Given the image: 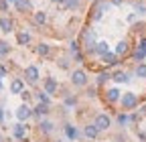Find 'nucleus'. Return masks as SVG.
<instances>
[{"label":"nucleus","mask_w":146,"mask_h":142,"mask_svg":"<svg viewBox=\"0 0 146 142\" xmlns=\"http://www.w3.org/2000/svg\"><path fill=\"white\" fill-rule=\"evenodd\" d=\"M120 104H122V108H124L126 112H130V110H134L136 106H138V98H136L134 92H126V94H122Z\"/></svg>","instance_id":"nucleus-2"},{"label":"nucleus","mask_w":146,"mask_h":142,"mask_svg":"<svg viewBox=\"0 0 146 142\" xmlns=\"http://www.w3.org/2000/svg\"><path fill=\"white\" fill-rule=\"evenodd\" d=\"M122 98V92L118 90V87H110V90L106 92V100L110 102V104H114V102H118Z\"/></svg>","instance_id":"nucleus-12"},{"label":"nucleus","mask_w":146,"mask_h":142,"mask_svg":"<svg viewBox=\"0 0 146 142\" xmlns=\"http://www.w3.org/2000/svg\"><path fill=\"white\" fill-rule=\"evenodd\" d=\"M79 4H81L79 0H67V4H65V6H67L69 10H77V8H79Z\"/></svg>","instance_id":"nucleus-33"},{"label":"nucleus","mask_w":146,"mask_h":142,"mask_svg":"<svg viewBox=\"0 0 146 142\" xmlns=\"http://www.w3.org/2000/svg\"><path fill=\"white\" fill-rule=\"evenodd\" d=\"M14 6L18 12H29L33 6H31V0H14Z\"/></svg>","instance_id":"nucleus-17"},{"label":"nucleus","mask_w":146,"mask_h":142,"mask_svg":"<svg viewBox=\"0 0 146 142\" xmlns=\"http://www.w3.org/2000/svg\"><path fill=\"white\" fill-rule=\"evenodd\" d=\"M128 49H130V47H128V41H120L118 45H116V55L120 57V55H124V53H128Z\"/></svg>","instance_id":"nucleus-23"},{"label":"nucleus","mask_w":146,"mask_h":142,"mask_svg":"<svg viewBox=\"0 0 146 142\" xmlns=\"http://www.w3.org/2000/svg\"><path fill=\"white\" fill-rule=\"evenodd\" d=\"M94 124L98 126L100 132H104V130H110V126H112V118H110L108 114H98L96 120H94Z\"/></svg>","instance_id":"nucleus-4"},{"label":"nucleus","mask_w":146,"mask_h":142,"mask_svg":"<svg viewBox=\"0 0 146 142\" xmlns=\"http://www.w3.org/2000/svg\"><path fill=\"white\" fill-rule=\"evenodd\" d=\"M71 83H73V85H77V87L87 85V73H85L83 69H75V71H71Z\"/></svg>","instance_id":"nucleus-3"},{"label":"nucleus","mask_w":146,"mask_h":142,"mask_svg":"<svg viewBox=\"0 0 146 142\" xmlns=\"http://www.w3.org/2000/svg\"><path fill=\"white\" fill-rule=\"evenodd\" d=\"M108 51H110V45H108V41H100V43L96 45V51H94V53H98V55L102 57V55H106Z\"/></svg>","instance_id":"nucleus-19"},{"label":"nucleus","mask_w":146,"mask_h":142,"mask_svg":"<svg viewBox=\"0 0 146 142\" xmlns=\"http://www.w3.org/2000/svg\"><path fill=\"white\" fill-rule=\"evenodd\" d=\"M59 142H61V140H59Z\"/></svg>","instance_id":"nucleus-43"},{"label":"nucleus","mask_w":146,"mask_h":142,"mask_svg":"<svg viewBox=\"0 0 146 142\" xmlns=\"http://www.w3.org/2000/svg\"><path fill=\"white\" fill-rule=\"evenodd\" d=\"M39 130H41L43 134H51V132L55 130V124L49 122V120H41V122H39Z\"/></svg>","instance_id":"nucleus-16"},{"label":"nucleus","mask_w":146,"mask_h":142,"mask_svg":"<svg viewBox=\"0 0 146 142\" xmlns=\"http://www.w3.org/2000/svg\"><path fill=\"white\" fill-rule=\"evenodd\" d=\"M47 114H49V104H43V102H39V106L33 110V116H36V118H43Z\"/></svg>","instance_id":"nucleus-14"},{"label":"nucleus","mask_w":146,"mask_h":142,"mask_svg":"<svg viewBox=\"0 0 146 142\" xmlns=\"http://www.w3.org/2000/svg\"><path fill=\"white\" fill-rule=\"evenodd\" d=\"M29 118H33V110L29 108L27 104L18 106V108H16V120H18V122H27Z\"/></svg>","instance_id":"nucleus-5"},{"label":"nucleus","mask_w":146,"mask_h":142,"mask_svg":"<svg viewBox=\"0 0 146 142\" xmlns=\"http://www.w3.org/2000/svg\"><path fill=\"white\" fill-rule=\"evenodd\" d=\"M87 98H96V87H87Z\"/></svg>","instance_id":"nucleus-35"},{"label":"nucleus","mask_w":146,"mask_h":142,"mask_svg":"<svg viewBox=\"0 0 146 142\" xmlns=\"http://www.w3.org/2000/svg\"><path fill=\"white\" fill-rule=\"evenodd\" d=\"M2 122H4V110L0 108V124H2Z\"/></svg>","instance_id":"nucleus-39"},{"label":"nucleus","mask_w":146,"mask_h":142,"mask_svg":"<svg viewBox=\"0 0 146 142\" xmlns=\"http://www.w3.org/2000/svg\"><path fill=\"white\" fill-rule=\"evenodd\" d=\"M118 61H120V57L116 55V53H106V55H102V63L104 65H110V67H112V65H118Z\"/></svg>","instance_id":"nucleus-11"},{"label":"nucleus","mask_w":146,"mask_h":142,"mask_svg":"<svg viewBox=\"0 0 146 142\" xmlns=\"http://www.w3.org/2000/svg\"><path fill=\"white\" fill-rule=\"evenodd\" d=\"M112 79H114L116 83H128V81H130V73H128V71L118 69V71H114V73H112Z\"/></svg>","instance_id":"nucleus-10"},{"label":"nucleus","mask_w":146,"mask_h":142,"mask_svg":"<svg viewBox=\"0 0 146 142\" xmlns=\"http://www.w3.org/2000/svg\"><path fill=\"white\" fill-rule=\"evenodd\" d=\"M134 73H136V77L146 79V65H144V63H140V65L136 67V71H134Z\"/></svg>","instance_id":"nucleus-29"},{"label":"nucleus","mask_w":146,"mask_h":142,"mask_svg":"<svg viewBox=\"0 0 146 142\" xmlns=\"http://www.w3.org/2000/svg\"><path fill=\"white\" fill-rule=\"evenodd\" d=\"M65 134H67L69 140H77L79 138V130L75 126H65Z\"/></svg>","instance_id":"nucleus-20"},{"label":"nucleus","mask_w":146,"mask_h":142,"mask_svg":"<svg viewBox=\"0 0 146 142\" xmlns=\"http://www.w3.org/2000/svg\"><path fill=\"white\" fill-rule=\"evenodd\" d=\"M8 2H14V0H8Z\"/></svg>","instance_id":"nucleus-42"},{"label":"nucleus","mask_w":146,"mask_h":142,"mask_svg":"<svg viewBox=\"0 0 146 142\" xmlns=\"http://www.w3.org/2000/svg\"><path fill=\"white\" fill-rule=\"evenodd\" d=\"M112 2H114V4H122V0H112Z\"/></svg>","instance_id":"nucleus-40"},{"label":"nucleus","mask_w":146,"mask_h":142,"mask_svg":"<svg viewBox=\"0 0 146 142\" xmlns=\"http://www.w3.org/2000/svg\"><path fill=\"white\" fill-rule=\"evenodd\" d=\"M128 122H132V116H128V114H120L118 116V124H120V126H126Z\"/></svg>","instance_id":"nucleus-30"},{"label":"nucleus","mask_w":146,"mask_h":142,"mask_svg":"<svg viewBox=\"0 0 146 142\" xmlns=\"http://www.w3.org/2000/svg\"><path fill=\"white\" fill-rule=\"evenodd\" d=\"M67 65H69L67 59H59V67H67Z\"/></svg>","instance_id":"nucleus-36"},{"label":"nucleus","mask_w":146,"mask_h":142,"mask_svg":"<svg viewBox=\"0 0 146 142\" xmlns=\"http://www.w3.org/2000/svg\"><path fill=\"white\" fill-rule=\"evenodd\" d=\"M134 12L136 14H144L146 12V0H134Z\"/></svg>","instance_id":"nucleus-22"},{"label":"nucleus","mask_w":146,"mask_h":142,"mask_svg":"<svg viewBox=\"0 0 146 142\" xmlns=\"http://www.w3.org/2000/svg\"><path fill=\"white\" fill-rule=\"evenodd\" d=\"M108 79H112V73H108V71H102V73L98 75V85H102V83H106Z\"/></svg>","instance_id":"nucleus-28"},{"label":"nucleus","mask_w":146,"mask_h":142,"mask_svg":"<svg viewBox=\"0 0 146 142\" xmlns=\"http://www.w3.org/2000/svg\"><path fill=\"white\" fill-rule=\"evenodd\" d=\"M36 53H39V55H41V57H47V55H49V53H51V47H49L47 43H41L39 47H36Z\"/></svg>","instance_id":"nucleus-26"},{"label":"nucleus","mask_w":146,"mask_h":142,"mask_svg":"<svg viewBox=\"0 0 146 142\" xmlns=\"http://www.w3.org/2000/svg\"><path fill=\"white\" fill-rule=\"evenodd\" d=\"M81 45H83V49H85L87 53H94V51H96L98 41H96V35H94V31H91V29H85V31L81 33Z\"/></svg>","instance_id":"nucleus-1"},{"label":"nucleus","mask_w":146,"mask_h":142,"mask_svg":"<svg viewBox=\"0 0 146 142\" xmlns=\"http://www.w3.org/2000/svg\"><path fill=\"white\" fill-rule=\"evenodd\" d=\"M0 29H2V33H12V29H14V21L8 19V16H2V19H0Z\"/></svg>","instance_id":"nucleus-13"},{"label":"nucleus","mask_w":146,"mask_h":142,"mask_svg":"<svg viewBox=\"0 0 146 142\" xmlns=\"http://www.w3.org/2000/svg\"><path fill=\"white\" fill-rule=\"evenodd\" d=\"M10 53V45L6 41H0V57H6Z\"/></svg>","instance_id":"nucleus-27"},{"label":"nucleus","mask_w":146,"mask_h":142,"mask_svg":"<svg viewBox=\"0 0 146 142\" xmlns=\"http://www.w3.org/2000/svg\"><path fill=\"white\" fill-rule=\"evenodd\" d=\"M108 6H110V4H106V2H102V4H98V8L94 10V12H96V14H94V19H96V21H100V19H102V16H104V10H108Z\"/></svg>","instance_id":"nucleus-25"},{"label":"nucleus","mask_w":146,"mask_h":142,"mask_svg":"<svg viewBox=\"0 0 146 142\" xmlns=\"http://www.w3.org/2000/svg\"><path fill=\"white\" fill-rule=\"evenodd\" d=\"M16 41H18V45H29L31 43V35L27 31H21V33L16 35Z\"/></svg>","instance_id":"nucleus-21"},{"label":"nucleus","mask_w":146,"mask_h":142,"mask_svg":"<svg viewBox=\"0 0 146 142\" xmlns=\"http://www.w3.org/2000/svg\"><path fill=\"white\" fill-rule=\"evenodd\" d=\"M4 75H6V69H4V67H2V65H0V79H2V77H4Z\"/></svg>","instance_id":"nucleus-37"},{"label":"nucleus","mask_w":146,"mask_h":142,"mask_svg":"<svg viewBox=\"0 0 146 142\" xmlns=\"http://www.w3.org/2000/svg\"><path fill=\"white\" fill-rule=\"evenodd\" d=\"M53 2H55V4H63V6H65V4H67V0H53Z\"/></svg>","instance_id":"nucleus-38"},{"label":"nucleus","mask_w":146,"mask_h":142,"mask_svg":"<svg viewBox=\"0 0 146 142\" xmlns=\"http://www.w3.org/2000/svg\"><path fill=\"white\" fill-rule=\"evenodd\" d=\"M25 134H27V126H25V124H23V122H18V124H16V126L12 128V136H14V138H18V140H21V138H25Z\"/></svg>","instance_id":"nucleus-15"},{"label":"nucleus","mask_w":146,"mask_h":142,"mask_svg":"<svg viewBox=\"0 0 146 142\" xmlns=\"http://www.w3.org/2000/svg\"><path fill=\"white\" fill-rule=\"evenodd\" d=\"M75 104H77V98L75 96H65V106H67V108H73Z\"/></svg>","instance_id":"nucleus-32"},{"label":"nucleus","mask_w":146,"mask_h":142,"mask_svg":"<svg viewBox=\"0 0 146 142\" xmlns=\"http://www.w3.org/2000/svg\"><path fill=\"white\" fill-rule=\"evenodd\" d=\"M25 75H27V79L31 83H36V81H39V69H36V65H29L25 69Z\"/></svg>","instance_id":"nucleus-9"},{"label":"nucleus","mask_w":146,"mask_h":142,"mask_svg":"<svg viewBox=\"0 0 146 142\" xmlns=\"http://www.w3.org/2000/svg\"><path fill=\"white\" fill-rule=\"evenodd\" d=\"M45 92H47L49 96H57V92H59V83L55 81L53 77H47V79H45Z\"/></svg>","instance_id":"nucleus-7"},{"label":"nucleus","mask_w":146,"mask_h":142,"mask_svg":"<svg viewBox=\"0 0 146 142\" xmlns=\"http://www.w3.org/2000/svg\"><path fill=\"white\" fill-rule=\"evenodd\" d=\"M33 21H35V25H45L47 23V12L45 10H36L33 14Z\"/></svg>","instance_id":"nucleus-18"},{"label":"nucleus","mask_w":146,"mask_h":142,"mask_svg":"<svg viewBox=\"0 0 146 142\" xmlns=\"http://www.w3.org/2000/svg\"><path fill=\"white\" fill-rule=\"evenodd\" d=\"M23 92H25V81L18 79V77H14V79L10 81V94L18 96V94H23Z\"/></svg>","instance_id":"nucleus-8"},{"label":"nucleus","mask_w":146,"mask_h":142,"mask_svg":"<svg viewBox=\"0 0 146 142\" xmlns=\"http://www.w3.org/2000/svg\"><path fill=\"white\" fill-rule=\"evenodd\" d=\"M132 59L134 61H144L146 59V39H142L136 47V51L132 53Z\"/></svg>","instance_id":"nucleus-6"},{"label":"nucleus","mask_w":146,"mask_h":142,"mask_svg":"<svg viewBox=\"0 0 146 142\" xmlns=\"http://www.w3.org/2000/svg\"><path fill=\"white\" fill-rule=\"evenodd\" d=\"M0 142H2V134H0Z\"/></svg>","instance_id":"nucleus-41"},{"label":"nucleus","mask_w":146,"mask_h":142,"mask_svg":"<svg viewBox=\"0 0 146 142\" xmlns=\"http://www.w3.org/2000/svg\"><path fill=\"white\" fill-rule=\"evenodd\" d=\"M0 10H2V12L8 10V2H6V0H0Z\"/></svg>","instance_id":"nucleus-34"},{"label":"nucleus","mask_w":146,"mask_h":142,"mask_svg":"<svg viewBox=\"0 0 146 142\" xmlns=\"http://www.w3.org/2000/svg\"><path fill=\"white\" fill-rule=\"evenodd\" d=\"M83 132H85V136H87V138H96L100 130H98L96 124H89V126H85V130H83Z\"/></svg>","instance_id":"nucleus-24"},{"label":"nucleus","mask_w":146,"mask_h":142,"mask_svg":"<svg viewBox=\"0 0 146 142\" xmlns=\"http://www.w3.org/2000/svg\"><path fill=\"white\" fill-rule=\"evenodd\" d=\"M36 98H39V102H43V104H51V96L43 90L41 94H36Z\"/></svg>","instance_id":"nucleus-31"}]
</instances>
